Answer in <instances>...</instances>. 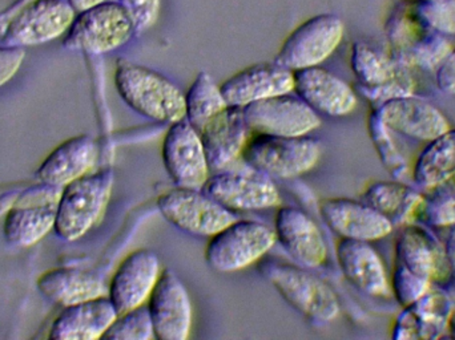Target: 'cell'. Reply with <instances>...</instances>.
I'll list each match as a JSON object with an SVG mask.
<instances>
[{
  "mask_svg": "<svg viewBox=\"0 0 455 340\" xmlns=\"http://www.w3.org/2000/svg\"><path fill=\"white\" fill-rule=\"evenodd\" d=\"M155 338L186 340L191 336L194 309L183 281L171 269L163 270L147 302Z\"/></svg>",
  "mask_w": 455,
  "mask_h": 340,
  "instance_id": "obj_16",
  "label": "cell"
},
{
  "mask_svg": "<svg viewBox=\"0 0 455 340\" xmlns=\"http://www.w3.org/2000/svg\"><path fill=\"white\" fill-rule=\"evenodd\" d=\"M114 182V171L100 170L63 186L56 208V235L71 242L87 234L106 211Z\"/></svg>",
  "mask_w": 455,
  "mask_h": 340,
  "instance_id": "obj_4",
  "label": "cell"
},
{
  "mask_svg": "<svg viewBox=\"0 0 455 340\" xmlns=\"http://www.w3.org/2000/svg\"><path fill=\"white\" fill-rule=\"evenodd\" d=\"M281 298L315 325H328L339 317L341 306L333 289L296 265L267 261L259 267Z\"/></svg>",
  "mask_w": 455,
  "mask_h": 340,
  "instance_id": "obj_3",
  "label": "cell"
},
{
  "mask_svg": "<svg viewBox=\"0 0 455 340\" xmlns=\"http://www.w3.org/2000/svg\"><path fill=\"white\" fill-rule=\"evenodd\" d=\"M114 82L122 100L140 116L167 124L186 119V93L160 72L120 60Z\"/></svg>",
  "mask_w": 455,
  "mask_h": 340,
  "instance_id": "obj_1",
  "label": "cell"
},
{
  "mask_svg": "<svg viewBox=\"0 0 455 340\" xmlns=\"http://www.w3.org/2000/svg\"><path fill=\"white\" fill-rule=\"evenodd\" d=\"M136 34L132 18L119 2L100 3L75 16L64 35L68 50L91 55H103L127 44Z\"/></svg>",
  "mask_w": 455,
  "mask_h": 340,
  "instance_id": "obj_7",
  "label": "cell"
},
{
  "mask_svg": "<svg viewBox=\"0 0 455 340\" xmlns=\"http://www.w3.org/2000/svg\"><path fill=\"white\" fill-rule=\"evenodd\" d=\"M104 2H107V0H68L69 4L75 8L76 12L87 10V8L93 7V5H98Z\"/></svg>",
  "mask_w": 455,
  "mask_h": 340,
  "instance_id": "obj_41",
  "label": "cell"
},
{
  "mask_svg": "<svg viewBox=\"0 0 455 340\" xmlns=\"http://www.w3.org/2000/svg\"><path fill=\"white\" fill-rule=\"evenodd\" d=\"M326 226L345 240H382L393 232L395 226L389 219L363 201L352 198H325L318 205Z\"/></svg>",
  "mask_w": 455,
  "mask_h": 340,
  "instance_id": "obj_21",
  "label": "cell"
},
{
  "mask_svg": "<svg viewBox=\"0 0 455 340\" xmlns=\"http://www.w3.org/2000/svg\"><path fill=\"white\" fill-rule=\"evenodd\" d=\"M350 67L357 80L358 92L376 106L389 99L414 93L416 82L411 68L369 43L353 44Z\"/></svg>",
  "mask_w": 455,
  "mask_h": 340,
  "instance_id": "obj_9",
  "label": "cell"
},
{
  "mask_svg": "<svg viewBox=\"0 0 455 340\" xmlns=\"http://www.w3.org/2000/svg\"><path fill=\"white\" fill-rule=\"evenodd\" d=\"M127 10L135 24L136 34L151 28L159 18L162 0H117Z\"/></svg>",
  "mask_w": 455,
  "mask_h": 340,
  "instance_id": "obj_37",
  "label": "cell"
},
{
  "mask_svg": "<svg viewBox=\"0 0 455 340\" xmlns=\"http://www.w3.org/2000/svg\"><path fill=\"white\" fill-rule=\"evenodd\" d=\"M227 107L220 84L207 72H200L186 93V119L200 130Z\"/></svg>",
  "mask_w": 455,
  "mask_h": 340,
  "instance_id": "obj_32",
  "label": "cell"
},
{
  "mask_svg": "<svg viewBox=\"0 0 455 340\" xmlns=\"http://www.w3.org/2000/svg\"><path fill=\"white\" fill-rule=\"evenodd\" d=\"M99 159L95 138L80 135L53 149L36 170V178L48 186L63 187L92 171Z\"/></svg>",
  "mask_w": 455,
  "mask_h": 340,
  "instance_id": "obj_27",
  "label": "cell"
},
{
  "mask_svg": "<svg viewBox=\"0 0 455 340\" xmlns=\"http://www.w3.org/2000/svg\"><path fill=\"white\" fill-rule=\"evenodd\" d=\"M162 157L176 186L203 189L212 173L202 136L187 119L170 124L163 138Z\"/></svg>",
  "mask_w": 455,
  "mask_h": 340,
  "instance_id": "obj_14",
  "label": "cell"
},
{
  "mask_svg": "<svg viewBox=\"0 0 455 340\" xmlns=\"http://www.w3.org/2000/svg\"><path fill=\"white\" fill-rule=\"evenodd\" d=\"M448 333L451 338L455 339V307L451 312V318H449Z\"/></svg>",
  "mask_w": 455,
  "mask_h": 340,
  "instance_id": "obj_42",
  "label": "cell"
},
{
  "mask_svg": "<svg viewBox=\"0 0 455 340\" xmlns=\"http://www.w3.org/2000/svg\"><path fill=\"white\" fill-rule=\"evenodd\" d=\"M275 241L302 267L318 269L328 259V245L309 214L294 206H278L275 217Z\"/></svg>",
  "mask_w": 455,
  "mask_h": 340,
  "instance_id": "obj_18",
  "label": "cell"
},
{
  "mask_svg": "<svg viewBox=\"0 0 455 340\" xmlns=\"http://www.w3.org/2000/svg\"><path fill=\"white\" fill-rule=\"evenodd\" d=\"M251 133L261 135L309 136L321 127L320 115L297 96H275L243 107Z\"/></svg>",
  "mask_w": 455,
  "mask_h": 340,
  "instance_id": "obj_15",
  "label": "cell"
},
{
  "mask_svg": "<svg viewBox=\"0 0 455 340\" xmlns=\"http://www.w3.org/2000/svg\"><path fill=\"white\" fill-rule=\"evenodd\" d=\"M56 208L58 202L11 209L3 226L7 242L18 248H29L39 242L55 226Z\"/></svg>",
  "mask_w": 455,
  "mask_h": 340,
  "instance_id": "obj_31",
  "label": "cell"
},
{
  "mask_svg": "<svg viewBox=\"0 0 455 340\" xmlns=\"http://www.w3.org/2000/svg\"><path fill=\"white\" fill-rule=\"evenodd\" d=\"M392 283L403 290H427L445 280L449 269L443 245L421 225L403 226L395 240Z\"/></svg>",
  "mask_w": 455,
  "mask_h": 340,
  "instance_id": "obj_5",
  "label": "cell"
},
{
  "mask_svg": "<svg viewBox=\"0 0 455 340\" xmlns=\"http://www.w3.org/2000/svg\"><path fill=\"white\" fill-rule=\"evenodd\" d=\"M117 315L116 307L107 296L63 307L48 336L53 340L103 339Z\"/></svg>",
  "mask_w": 455,
  "mask_h": 340,
  "instance_id": "obj_26",
  "label": "cell"
},
{
  "mask_svg": "<svg viewBox=\"0 0 455 340\" xmlns=\"http://www.w3.org/2000/svg\"><path fill=\"white\" fill-rule=\"evenodd\" d=\"M203 190L235 213L278 208L283 203L277 185L253 168L213 171Z\"/></svg>",
  "mask_w": 455,
  "mask_h": 340,
  "instance_id": "obj_13",
  "label": "cell"
},
{
  "mask_svg": "<svg viewBox=\"0 0 455 340\" xmlns=\"http://www.w3.org/2000/svg\"><path fill=\"white\" fill-rule=\"evenodd\" d=\"M398 2H411V0H398Z\"/></svg>",
  "mask_w": 455,
  "mask_h": 340,
  "instance_id": "obj_43",
  "label": "cell"
},
{
  "mask_svg": "<svg viewBox=\"0 0 455 340\" xmlns=\"http://www.w3.org/2000/svg\"><path fill=\"white\" fill-rule=\"evenodd\" d=\"M211 171L229 170L251 136L243 107L228 106L199 130Z\"/></svg>",
  "mask_w": 455,
  "mask_h": 340,
  "instance_id": "obj_24",
  "label": "cell"
},
{
  "mask_svg": "<svg viewBox=\"0 0 455 340\" xmlns=\"http://www.w3.org/2000/svg\"><path fill=\"white\" fill-rule=\"evenodd\" d=\"M293 93L318 115L344 117L358 106L357 92L341 77L323 67L294 71Z\"/></svg>",
  "mask_w": 455,
  "mask_h": 340,
  "instance_id": "obj_19",
  "label": "cell"
},
{
  "mask_svg": "<svg viewBox=\"0 0 455 340\" xmlns=\"http://www.w3.org/2000/svg\"><path fill=\"white\" fill-rule=\"evenodd\" d=\"M157 209L176 229L210 238L238 218L235 211L211 197L203 189L176 186L157 198Z\"/></svg>",
  "mask_w": 455,
  "mask_h": 340,
  "instance_id": "obj_10",
  "label": "cell"
},
{
  "mask_svg": "<svg viewBox=\"0 0 455 340\" xmlns=\"http://www.w3.org/2000/svg\"><path fill=\"white\" fill-rule=\"evenodd\" d=\"M374 109L390 130L414 140L429 143L451 130L445 115L430 101L414 93L389 99Z\"/></svg>",
  "mask_w": 455,
  "mask_h": 340,
  "instance_id": "obj_20",
  "label": "cell"
},
{
  "mask_svg": "<svg viewBox=\"0 0 455 340\" xmlns=\"http://www.w3.org/2000/svg\"><path fill=\"white\" fill-rule=\"evenodd\" d=\"M76 13L68 0H31L12 13L3 43L24 48L51 42L67 34Z\"/></svg>",
  "mask_w": 455,
  "mask_h": 340,
  "instance_id": "obj_12",
  "label": "cell"
},
{
  "mask_svg": "<svg viewBox=\"0 0 455 340\" xmlns=\"http://www.w3.org/2000/svg\"><path fill=\"white\" fill-rule=\"evenodd\" d=\"M40 293L61 307L107 296L108 288L98 274L77 267H56L37 280Z\"/></svg>",
  "mask_w": 455,
  "mask_h": 340,
  "instance_id": "obj_28",
  "label": "cell"
},
{
  "mask_svg": "<svg viewBox=\"0 0 455 340\" xmlns=\"http://www.w3.org/2000/svg\"><path fill=\"white\" fill-rule=\"evenodd\" d=\"M443 250H445L449 269L455 275V225L449 227V233L446 235L445 243H443Z\"/></svg>",
  "mask_w": 455,
  "mask_h": 340,
  "instance_id": "obj_40",
  "label": "cell"
},
{
  "mask_svg": "<svg viewBox=\"0 0 455 340\" xmlns=\"http://www.w3.org/2000/svg\"><path fill=\"white\" fill-rule=\"evenodd\" d=\"M345 26L334 13H320L307 19L283 40L275 61L291 71L323 64L344 39Z\"/></svg>",
  "mask_w": 455,
  "mask_h": 340,
  "instance_id": "obj_11",
  "label": "cell"
},
{
  "mask_svg": "<svg viewBox=\"0 0 455 340\" xmlns=\"http://www.w3.org/2000/svg\"><path fill=\"white\" fill-rule=\"evenodd\" d=\"M24 56V48L10 45L0 47V87L15 76L23 63Z\"/></svg>",
  "mask_w": 455,
  "mask_h": 340,
  "instance_id": "obj_38",
  "label": "cell"
},
{
  "mask_svg": "<svg viewBox=\"0 0 455 340\" xmlns=\"http://www.w3.org/2000/svg\"><path fill=\"white\" fill-rule=\"evenodd\" d=\"M368 130L382 165L387 168L390 176L400 181H406L409 177L411 178L413 168H411L405 148L398 141L397 133L382 122L376 109L369 115Z\"/></svg>",
  "mask_w": 455,
  "mask_h": 340,
  "instance_id": "obj_33",
  "label": "cell"
},
{
  "mask_svg": "<svg viewBox=\"0 0 455 340\" xmlns=\"http://www.w3.org/2000/svg\"><path fill=\"white\" fill-rule=\"evenodd\" d=\"M454 304L449 294L437 286L413 304L403 307L395 318L392 338L395 340H435L448 333L449 318Z\"/></svg>",
  "mask_w": 455,
  "mask_h": 340,
  "instance_id": "obj_23",
  "label": "cell"
},
{
  "mask_svg": "<svg viewBox=\"0 0 455 340\" xmlns=\"http://www.w3.org/2000/svg\"><path fill=\"white\" fill-rule=\"evenodd\" d=\"M108 340H152L155 338L154 325L147 304L135 307L117 315L111 328L104 334Z\"/></svg>",
  "mask_w": 455,
  "mask_h": 340,
  "instance_id": "obj_34",
  "label": "cell"
},
{
  "mask_svg": "<svg viewBox=\"0 0 455 340\" xmlns=\"http://www.w3.org/2000/svg\"><path fill=\"white\" fill-rule=\"evenodd\" d=\"M419 222L435 227H451L455 225V189L427 197Z\"/></svg>",
  "mask_w": 455,
  "mask_h": 340,
  "instance_id": "obj_36",
  "label": "cell"
},
{
  "mask_svg": "<svg viewBox=\"0 0 455 340\" xmlns=\"http://www.w3.org/2000/svg\"><path fill=\"white\" fill-rule=\"evenodd\" d=\"M228 106L246 107L275 96L293 93L294 74L277 61L246 67L220 84Z\"/></svg>",
  "mask_w": 455,
  "mask_h": 340,
  "instance_id": "obj_22",
  "label": "cell"
},
{
  "mask_svg": "<svg viewBox=\"0 0 455 340\" xmlns=\"http://www.w3.org/2000/svg\"><path fill=\"white\" fill-rule=\"evenodd\" d=\"M275 242V230L267 225L237 218L210 237L205 261L215 272H240L261 261Z\"/></svg>",
  "mask_w": 455,
  "mask_h": 340,
  "instance_id": "obj_8",
  "label": "cell"
},
{
  "mask_svg": "<svg viewBox=\"0 0 455 340\" xmlns=\"http://www.w3.org/2000/svg\"><path fill=\"white\" fill-rule=\"evenodd\" d=\"M323 156V146L309 136L251 133L241 159L249 168L275 178H296L315 170Z\"/></svg>",
  "mask_w": 455,
  "mask_h": 340,
  "instance_id": "obj_6",
  "label": "cell"
},
{
  "mask_svg": "<svg viewBox=\"0 0 455 340\" xmlns=\"http://www.w3.org/2000/svg\"><path fill=\"white\" fill-rule=\"evenodd\" d=\"M419 18L445 36L455 35V0H411Z\"/></svg>",
  "mask_w": 455,
  "mask_h": 340,
  "instance_id": "obj_35",
  "label": "cell"
},
{
  "mask_svg": "<svg viewBox=\"0 0 455 340\" xmlns=\"http://www.w3.org/2000/svg\"><path fill=\"white\" fill-rule=\"evenodd\" d=\"M384 29L390 55L408 68L435 71L451 50L448 37L427 26L411 2H398Z\"/></svg>",
  "mask_w": 455,
  "mask_h": 340,
  "instance_id": "obj_2",
  "label": "cell"
},
{
  "mask_svg": "<svg viewBox=\"0 0 455 340\" xmlns=\"http://www.w3.org/2000/svg\"><path fill=\"white\" fill-rule=\"evenodd\" d=\"M336 258L345 280L360 293L373 298H387L392 293L384 261L371 242L341 238Z\"/></svg>",
  "mask_w": 455,
  "mask_h": 340,
  "instance_id": "obj_25",
  "label": "cell"
},
{
  "mask_svg": "<svg viewBox=\"0 0 455 340\" xmlns=\"http://www.w3.org/2000/svg\"><path fill=\"white\" fill-rule=\"evenodd\" d=\"M435 72L438 90L445 95L455 96V48H451Z\"/></svg>",
  "mask_w": 455,
  "mask_h": 340,
  "instance_id": "obj_39",
  "label": "cell"
},
{
  "mask_svg": "<svg viewBox=\"0 0 455 340\" xmlns=\"http://www.w3.org/2000/svg\"><path fill=\"white\" fill-rule=\"evenodd\" d=\"M455 176V130L443 132L427 144L417 157L411 179L422 189H435Z\"/></svg>",
  "mask_w": 455,
  "mask_h": 340,
  "instance_id": "obj_30",
  "label": "cell"
},
{
  "mask_svg": "<svg viewBox=\"0 0 455 340\" xmlns=\"http://www.w3.org/2000/svg\"><path fill=\"white\" fill-rule=\"evenodd\" d=\"M163 267L159 257L149 249H138L128 254L112 275L107 297L117 312H128L148 302Z\"/></svg>",
  "mask_w": 455,
  "mask_h": 340,
  "instance_id": "obj_17",
  "label": "cell"
},
{
  "mask_svg": "<svg viewBox=\"0 0 455 340\" xmlns=\"http://www.w3.org/2000/svg\"><path fill=\"white\" fill-rule=\"evenodd\" d=\"M363 202L389 219L393 226L419 222L425 197L405 181H377L369 185L363 194Z\"/></svg>",
  "mask_w": 455,
  "mask_h": 340,
  "instance_id": "obj_29",
  "label": "cell"
}]
</instances>
